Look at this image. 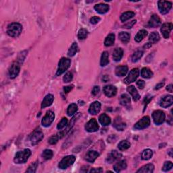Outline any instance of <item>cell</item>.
<instances>
[{"label":"cell","mask_w":173,"mask_h":173,"mask_svg":"<svg viewBox=\"0 0 173 173\" xmlns=\"http://www.w3.org/2000/svg\"><path fill=\"white\" fill-rule=\"evenodd\" d=\"M172 149H170V150H169V155H170V157H172Z\"/></svg>","instance_id":"6125c7cd"},{"label":"cell","mask_w":173,"mask_h":173,"mask_svg":"<svg viewBox=\"0 0 173 173\" xmlns=\"http://www.w3.org/2000/svg\"><path fill=\"white\" fill-rule=\"evenodd\" d=\"M87 35H88V31L85 28H81L79 30L78 33V38L80 40H83L85 38H87Z\"/></svg>","instance_id":"b9f144b4"},{"label":"cell","mask_w":173,"mask_h":173,"mask_svg":"<svg viewBox=\"0 0 173 173\" xmlns=\"http://www.w3.org/2000/svg\"><path fill=\"white\" fill-rule=\"evenodd\" d=\"M152 100V96L151 95H148L146 96L145 99H144V101H143V103H144V110H145V109L146 108L147 106H148V104H149V103L150 102V101Z\"/></svg>","instance_id":"681fc988"},{"label":"cell","mask_w":173,"mask_h":173,"mask_svg":"<svg viewBox=\"0 0 173 173\" xmlns=\"http://www.w3.org/2000/svg\"><path fill=\"white\" fill-rule=\"evenodd\" d=\"M173 103V97L171 95H165L164 97H162L159 102L160 106L162 108H166L168 107L172 106Z\"/></svg>","instance_id":"4fadbf2b"},{"label":"cell","mask_w":173,"mask_h":173,"mask_svg":"<svg viewBox=\"0 0 173 173\" xmlns=\"http://www.w3.org/2000/svg\"><path fill=\"white\" fill-rule=\"evenodd\" d=\"M172 166H173V164L171 162H170V161L166 162L164 164V166L162 167V170L164 172L169 171V170L172 169Z\"/></svg>","instance_id":"bcb514c9"},{"label":"cell","mask_w":173,"mask_h":173,"mask_svg":"<svg viewBox=\"0 0 173 173\" xmlns=\"http://www.w3.org/2000/svg\"><path fill=\"white\" fill-rule=\"evenodd\" d=\"M54 97L53 95L52 94H48L45 97L44 99H43L42 104H41V108H45L46 107L50 106L52 104V103L54 102Z\"/></svg>","instance_id":"44dd1931"},{"label":"cell","mask_w":173,"mask_h":173,"mask_svg":"<svg viewBox=\"0 0 173 173\" xmlns=\"http://www.w3.org/2000/svg\"><path fill=\"white\" fill-rule=\"evenodd\" d=\"M75 119H76V117H74V118H73V120H72V122H71V123H70V124H71V126L73 125V124H74V120H75ZM70 128H71V125H69V126H68V128H67V129H66V132H67V131H69V129H70Z\"/></svg>","instance_id":"91938a15"},{"label":"cell","mask_w":173,"mask_h":173,"mask_svg":"<svg viewBox=\"0 0 173 173\" xmlns=\"http://www.w3.org/2000/svg\"><path fill=\"white\" fill-rule=\"evenodd\" d=\"M120 103L122 106H126V105L131 103L130 96L127 94H122L120 97Z\"/></svg>","instance_id":"e575fe53"},{"label":"cell","mask_w":173,"mask_h":173,"mask_svg":"<svg viewBox=\"0 0 173 173\" xmlns=\"http://www.w3.org/2000/svg\"><path fill=\"white\" fill-rule=\"evenodd\" d=\"M85 129L89 133L96 132L99 129V125H98L97 120L95 119H92L87 122L85 125Z\"/></svg>","instance_id":"7c38bea8"},{"label":"cell","mask_w":173,"mask_h":173,"mask_svg":"<svg viewBox=\"0 0 173 173\" xmlns=\"http://www.w3.org/2000/svg\"><path fill=\"white\" fill-rule=\"evenodd\" d=\"M55 118V114L52 111H48L46 113L44 117L41 120V124L45 127H48L51 125V124L53 122Z\"/></svg>","instance_id":"ba28073f"},{"label":"cell","mask_w":173,"mask_h":173,"mask_svg":"<svg viewBox=\"0 0 173 173\" xmlns=\"http://www.w3.org/2000/svg\"><path fill=\"white\" fill-rule=\"evenodd\" d=\"M153 155V152L152 150L150 149H146V150H143V152L141 154V158L144 160H150Z\"/></svg>","instance_id":"836d02e7"},{"label":"cell","mask_w":173,"mask_h":173,"mask_svg":"<svg viewBox=\"0 0 173 173\" xmlns=\"http://www.w3.org/2000/svg\"><path fill=\"white\" fill-rule=\"evenodd\" d=\"M143 52L141 51V50H138V51H137L136 52H135V53L133 54V55L132 58H131L132 62H137V61H139V59L141 58L142 56H143Z\"/></svg>","instance_id":"60d3db41"},{"label":"cell","mask_w":173,"mask_h":173,"mask_svg":"<svg viewBox=\"0 0 173 173\" xmlns=\"http://www.w3.org/2000/svg\"><path fill=\"white\" fill-rule=\"evenodd\" d=\"M165 114L162 110H155L152 114V118L154 122L157 125H160L165 120Z\"/></svg>","instance_id":"5b68a950"},{"label":"cell","mask_w":173,"mask_h":173,"mask_svg":"<svg viewBox=\"0 0 173 173\" xmlns=\"http://www.w3.org/2000/svg\"><path fill=\"white\" fill-rule=\"evenodd\" d=\"M109 6L105 4H99L95 6L94 9L96 10V12L100 13L101 14H105L109 10Z\"/></svg>","instance_id":"603a6c76"},{"label":"cell","mask_w":173,"mask_h":173,"mask_svg":"<svg viewBox=\"0 0 173 173\" xmlns=\"http://www.w3.org/2000/svg\"><path fill=\"white\" fill-rule=\"evenodd\" d=\"M151 46H152V44H151L150 43H147V44L144 46V47H146V48H148V47H150Z\"/></svg>","instance_id":"94428289"},{"label":"cell","mask_w":173,"mask_h":173,"mask_svg":"<svg viewBox=\"0 0 173 173\" xmlns=\"http://www.w3.org/2000/svg\"><path fill=\"white\" fill-rule=\"evenodd\" d=\"M37 166H38V163H37V162H35L31 164L29 166V167H28V169L26 170V172H30V173L35 172Z\"/></svg>","instance_id":"f6af8a7d"},{"label":"cell","mask_w":173,"mask_h":173,"mask_svg":"<svg viewBox=\"0 0 173 173\" xmlns=\"http://www.w3.org/2000/svg\"><path fill=\"white\" fill-rule=\"evenodd\" d=\"M126 166H127V164H126V160H121L115 164V165L114 166V169L115 172H120L122 170H125Z\"/></svg>","instance_id":"cb8c5ba5"},{"label":"cell","mask_w":173,"mask_h":173,"mask_svg":"<svg viewBox=\"0 0 173 173\" xmlns=\"http://www.w3.org/2000/svg\"><path fill=\"white\" fill-rule=\"evenodd\" d=\"M115 41V35L114 34H109L108 36L106 37V39H105L104 41V45L106 46V47H109V46H112L114 45Z\"/></svg>","instance_id":"f546056e"},{"label":"cell","mask_w":173,"mask_h":173,"mask_svg":"<svg viewBox=\"0 0 173 173\" xmlns=\"http://www.w3.org/2000/svg\"><path fill=\"white\" fill-rule=\"evenodd\" d=\"M131 146V143L130 142H129L126 140H122L120 142L118 145V148H119V150L120 151H124L126 150H127Z\"/></svg>","instance_id":"74e56055"},{"label":"cell","mask_w":173,"mask_h":173,"mask_svg":"<svg viewBox=\"0 0 173 173\" xmlns=\"http://www.w3.org/2000/svg\"><path fill=\"white\" fill-rule=\"evenodd\" d=\"M122 157V154L119 153V152L116 150L112 151L111 153L108 154V157L106 158V161L108 162V163H112L114 162L119 160Z\"/></svg>","instance_id":"2e32d148"},{"label":"cell","mask_w":173,"mask_h":173,"mask_svg":"<svg viewBox=\"0 0 173 173\" xmlns=\"http://www.w3.org/2000/svg\"><path fill=\"white\" fill-rule=\"evenodd\" d=\"M141 76L143 78H150L153 76V73L150 69H149L148 68H143L141 70Z\"/></svg>","instance_id":"d590c367"},{"label":"cell","mask_w":173,"mask_h":173,"mask_svg":"<svg viewBox=\"0 0 173 173\" xmlns=\"http://www.w3.org/2000/svg\"><path fill=\"white\" fill-rule=\"evenodd\" d=\"M23 27L18 23H12L8 26L7 33L12 37H17L21 34Z\"/></svg>","instance_id":"7a4b0ae2"},{"label":"cell","mask_w":173,"mask_h":173,"mask_svg":"<svg viewBox=\"0 0 173 173\" xmlns=\"http://www.w3.org/2000/svg\"><path fill=\"white\" fill-rule=\"evenodd\" d=\"M20 71V65L18 62H16L11 65V66L9 68V76L10 78H16L17 76L18 75Z\"/></svg>","instance_id":"30bf717a"},{"label":"cell","mask_w":173,"mask_h":173,"mask_svg":"<svg viewBox=\"0 0 173 173\" xmlns=\"http://www.w3.org/2000/svg\"><path fill=\"white\" fill-rule=\"evenodd\" d=\"M173 87H172V85L170 84L169 85H168L167 87H166V90H167L168 91L170 92V93H172V92L173 91Z\"/></svg>","instance_id":"680465c9"},{"label":"cell","mask_w":173,"mask_h":173,"mask_svg":"<svg viewBox=\"0 0 173 173\" xmlns=\"http://www.w3.org/2000/svg\"><path fill=\"white\" fill-rule=\"evenodd\" d=\"M160 39V35L158 34L157 32H153L150 34V37H149V41L151 44L152 43H156L157 42H158Z\"/></svg>","instance_id":"d6a6232c"},{"label":"cell","mask_w":173,"mask_h":173,"mask_svg":"<svg viewBox=\"0 0 173 173\" xmlns=\"http://www.w3.org/2000/svg\"><path fill=\"white\" fill-rule=\"evenodd\" d=\"M103 169L102 168H93L90 170V172H102Z\"/></svg>","instance_id":"9f6ffc18"},{"label":"cell","mask_w":173,"mask_h":173,"mask_svg":"<svg viewBox=\"0 0 173 173\" xmlns=\"http://www.w3.org/2000/svg\"><path fill=\"white\" fill-rule=\"evenodd\" d=\"M135 13L133 12H126L123 13L120 16V20H121L122 22H126V20H128L131 18H133V16H135Z\"/></svg>","instance_id":"f35d334b"},{"label":"cell","mask_w":173,"mask_h":173,"mask_svg":"<svg viewBox=\"0 0 173 173\" xmlns=\"http://www.w3.org/2000/svg\"><path fill=\"white\" fill-rule=\"evenodd\" d=\"M76 160V157L74 155H67L64 157L58 164V167L61 169H66L69 166L73 165Z\"/></svg>","instance_id":"277c9868"},{"label":"cell","mask_w":173,"mask_h":173,"mask_svg":"<svg viewBox=\"0 0 173 173\" xmlns=\"http://www.w3.org/2000/svg\"><path fill=\"white\" fill-rule=\"evenodd\" d=\"M139 71L138 68H133L132 71H131L130 73H129V75L127 76L125 79L124 80V83L126 84H130V83L134 82L136 80L138 76H139Z\"/></svg>","instance_id":"8fae6325"},{"label":"cell","mask_w":173,"mask_h":173,"mask_svg":"<svg viewBox=\"0 0 173 173\" xmlns=\"http://www.w3.org/2000/svg\"><path fill=\"white\" fill-rule=\"evenodd\" d=\"M109 63V54L108 52H104L101 57L100 64L102 66H106Z\"/></svg>","instance_id":"f1b7e54d"},{"label":"cell","mask_w":173,"mask_h":173,"mask_svg":"<svg viewBox=\"0 0 173 173\" xmlns=\"http://www.w3.org/2000/svg\"><path fill=\"white\" fill-rule=\"evenodd\" d=\"M127 91L131 94L133 100H134L135 102H137V101L139 100L140 99V97H141L136 88H135L133 85H131V86L127 87Z\"/></svg>","instance_id":"7402d4cb"},{"label":"cell","mask_w":173,"mask_h":173,"mask_svg":"<svg viewBox=\"0 0 173 173\" xmlns=\"http://www.w3.org/2000/svg\"><path fill=\"white\" fill-rule=\"evenodd\" d=\"M164 85V83L163 82V83H159V84H157L156 86H155V90H157V89H160V88H162V87Z\"/></svg>","instance_id":"6f0895ef"},{"label":"cell","mask_w":173,"mask_h":173,"mask_svg":"<svg viewBox=\"0 0 173 173\" xmlns=\"http://www.w3.org/2000/svg\"><path fill=\"white\" fill-rule=\"evenodd\" d=\"M150 124V119L148 116H145L142 118L141 120H139L136 124H135L134 129L137 130H141V129H145L148 127Z\"/></svg>","instance_id":"52a82bcc"},{"label":"cell","mask_w":173,"mask_h":173,"mask_svg":"<svg viewBox=\"0 0 173 173\" xmlns=\"http://www.w3.org/2000/svg\"><path fill=\"white\" fill-rule=\"evenodd\" d=\"M73 78V75L71 73H67L65 74L64 78H63V80H64V83H69L71 82Z\"/></svg>","instance_id":"c3c4849f"},{"label":"cell","mask_w":173,"mask_h":173,"mask_svg":"<svg viewBox=\"0 0 173 173\" xmlns=\"http://www.w3.org/2000/svg\"><path fill=\"white\" fill-rule=\"evenodd\" d=\"M99 121L103 126H108L111 123V119L106 114H102L99 117Z\"/></svg>","instance_id":"4316f807"},{"label":"cell","mask_w":173,"mask_h":173,"mask_svg":"<svg viewBox=\"0 0 173 173\" xmlns=\"http://www.w3.org/2000/svg\"><path fill=\"white\" fill-rule=\"evenodd\" d=\"M145 82H144L143 80H139L137 82V87H139L140 89H143L144 88V87H145Z\"/></svg>","instance_id":"816d5d0a"},{"label":"cell","mask_w":173,"mask_h":173,"mask_svg":"<svg viewBox=\"0 0 173 173\" xmlns=\"http://www.w3.org/2000/svg\"><path fill=\"white\" fill-rule=\"evenodd\" d=\"M60 139V137H59L58 134L53 135V136H52L51 137L49 138V143L51 144V145H54V144H56L57 142L58 141V140Z\"/></svg>","instance_id":"7dc6e473"},{"label":"cell","mask_w":173,"mask_h":173,"mask_svg":"<svg viewBox=\"0 0 173 173\" xmlns=\"http://www.w3.org/2000/svg\"><path fill=\"white\" fill-rule=\"evenodd\" d=\"M113 126L116 129H117L118 131H124V129L126 128V124L124 122L122 119L120 117L116 118L114 121Z\"/></svg>","instance_id":"e0dca14e"},{"label":"cell","mask_w":173,"mask_h":173,"mask_svg":"<svg viewBox=\"0 0 173 173\" xmlns=\"http://www.w3.org/2000/svg\"><path fill=\"white\" fill-rule=\"evenodd\" d=\"M101 20V18L97 16H93L90 19V23L92 25H96Z\"/></svg>","instance_id":"f907efd6"},{"label":"cell","mask_w":173,"mask_h":173,"mask_svg":"<svg viewBox=\"0 0 173 173\" xmlns=\"http://www.w3.org/2000/svg\"><path fill=\"white\" fill-rule=\"evenodd\" d=\"M71 60H69L68 58H61V60L58 63V70H57L56 75L60 76L64 73L65 71H66L68 69L70 66H71Z\"/></svg>","instance_id":"3957f363"},{"label":"cell","mask_w":173,"mask_h":173,"mask_svg":"<svg viewBox=\"0 0 173 173\" xmlns=\"http://www.w3.org/2000/svg\"><path fill=\"white\" fill-rule=\"evenodd\" d=\"M147 35H148V31L146 30H141L137 32L135 37V40L138 43L141 42Z\"/></svg>","instance_id":"4dcf8cb0"},{"label":"cell","mask_w":173,"mask_h":173,"mask_svg":"<svg viewBox=\"0 0 173 173\" xmlns=\"http://www.w3.org/2000/svg\"><path fill=\"white\" fill-rule=\"evenodd\" d=\"M101 109V104L96 101V102H94L93 103L90 105L89 108V112L91 114L95 115L100 112Z\"/></svg>","instance_id":"ffe728a7"},{"label":"cell","mask_w":173,"mask_h":173,"mask_svg":"<svg viewBox=\"0 0 173 173\" xmlns=\"http://www.w3.org/2000/svg\"><path fill=\"white\" fill-rule=\"evenodd\" d=\"M78 110V106L76 104H71L69 105V106L68 107L67 109V114L71 117V116H73L76 112V111Z\"/></svg>","instance_id":"8d00e7d4"},{"label":"cell","mask_w":173,"mask_h":173,"mask_svg":"<svg viewBox=\"0 0 173 173\" xmlns=\"http://www.w3.org/2000/svg\"><path fill=\"white\" fill-rule=\"evenodd\" d=\"M100 154L94 150H89L85 155V160L89 162L93 163L96 159L99 157Z\"/></svg>","instance_id":"ac0fdd59"},{"label":"cell","mask_w":173,"mask_h":173,"mask_svg":"<svg viewBox=\"0 0 173 173\" xmlns=\"http://www.w3.org/2000/svg\"><path fill=\"white\" fill-rule=\"evenodd\" d=\"M44 137V135L40 129H37L32 133L30 136V142L32 145H37L39 142H40Z\"/></svg>","instance_id":"8992f818"},{"label":"cell","mask_w":173,"mask_h":173,"mask_svg":"<svg viewBox=\"0 0 173 173\" xmlns=\"http://www.w3.org/2000/svg\"><path fill=\"white\" fill-rule=\"evenodd\" d=\"M68 124V120L66 118H63V119L61 120V121L59 122L58 125H57V129L58 130H61V129H64V127L67 126Z\"/></svg>","instance_id":"ee69618b"},{"label":"cell","mask_w":173,"mask_h":173,"mask_svg":"<svg viewBox=\"0 0 173 173\" xmlns=\"http://www.w3.org/2000/svg\"><path fill=\"white\" fill-rule=\"evenodd\" d=\"M128 72V67L126 66H119L115 70V73L118 76H125Z\"/></svg>","instance_id":"d4e9b609"},{"label":"cell","mask_w":173,"mask_h":173,"mask_svg":"<svg viewBox=\"0 0 173 173\" xmlns=\"http://www.w3.org/2000/svg\"><path fill=\"white\" fill-rule=\"evenodd\" d=\"M172 8V3L166 1H158V9L162 14H166L169 12Z\"/></svg>","instance_id":"9c48e42d"},{"label":"cell","mask_w":173,"mask_h":173,"mask_svg":"<svg viewBox=\"0 0 173 173\" xmlns=\"http://www.w3.org/2000/svg\"><path fill=\"white\" fill-rule=\"evenodd\" d=\"M119 37L120 39V40L122 41L123 43H128L129 42V41H130V34L128 33V32H120L119 35Z\"/></svg>","instance_id":"1f68e13d"},{"label":"cell","mask_w":173,"mask_h":173,"mask_svg":"<svg viewBox=\"0 0 173 173\" xmlns=\"http://www.w3.org/2000/svg\"><path fill=\"white\" fill-rule=\"evenodd\" d=\"M53 152L51 150H45L43 151L42 156L45 160H49L53 157Z\"/></svg>","instance_id":"7bdbcfd3"},{"label":"cell","mask_w":173,"mask_h":173,"mask_svg":"<svg viewBox=\"0 0 173 173\" xmlns=\"http://www.w3.org/2000/svg\"><path fill=\"white\" fill-rule=\"evenodd\" d=\"M172 29V23H164L162 26L160 31L162 34L163 37L165 39H168L170 36V33Z\"/></svg>","instance_id":"9a60e30c"},{"label":"cell","mask_w":173,"mask_h":173,"mask_svg":"<svg viewBox=\"0 0 173 173\" xmlns=\"http://www.w3.org/2000/svg\"><path fill=\"white\" fill-rule=\"evenodd\" d=\"M78 52V45L76 43H73V45H71V48H70L68 52V56L69 57H73Z\"/></svg>","instance_id":"ab89813d"},{"label":"cell","mask_w":173,"mask_h":173,"mask_svg":"<svg viewBox=\"0 0 173 173\" xmlns=\"http://www.w3.org/2000/svg\"><path fill=\"white\" fill-rule=\"evenodd\" d=\"M154 170V166L152 164H148L143 166L139 170H138L137 172H143V173H152Z\"/></svg>","instance_id":"83f0119b"},{"label":"cell","mask_w":173,"mask_h":173,"mask_svg":"<svg viewBox=\"0 0 173 173\" xmlns=\"http://www.w3.org/2000/svg\"><path fill=\"white\" fill-rule=\"evenodd\" d=\"M73 89V85H71V86H65V87H64V88H63L64 93H68V92L71 91Z\"/></svg>","instance_id":"11a10c76"},{"label":"cell","mask_w":173,"mask_h":173,"mask_svg":"<svg viewBox=\"0 0 173 173\" xmlns=\"http://www.w3.org/2000/svg\"><path fill=\"white\" fill-rule=\"evenodd\" d=\"M31 155V152L28 149H25L23 151H19L15 155L14 162L16 164H23L28 160Z\"/></svg>","instance_id":"6da1fadb"},{"label":"cell","mask_w":173,"mask_h":173,"mask_svg":"<svg viewBox=\"0 0 173 173\" xmlns=\"http://www.w3.org/2000/svg\"><path fill=\"white\" fill-rule=\"evenodd\" d=\"M123 56V50L121 48H117L113 52V59L116 62H119Z\"/></svg>","instance_id":"484cf974"},{"label":"cell","mask_w":173,"mask_h":173,"mask_svg":"<svg viewBox=\"0 0 173 173\" xmlns=\"http://www.w3.org/2000/svg\"><path fill=\"white\" fill-rule=\"evenodd\" d=\"M103 91H104L105 95L108 97H114V96H115L117 93V87L111 85L105 86L104 87V89H103Z\"/></svg>","instance_id":"5bb4252c"},{"label":"cell","mask_w":173,"mask_h":173,"mask_svg":"<svg viewBox=\"0 0 173 173\" xmlns=\"http://www.w3.org/2000/svg\"><path fill=\"white\" fill-rule=\"evenodd\" d=\"M136 22L137 21L135 20H134L131 21V22H130V23H128L127 24H126V25L123 26V28H132L133 26L134 25L135 23H136Z\"/></svg>","instance_id":"f5cc1de1"},{"label":"cell","mask_w":173,"mask_h":173,"mask_svg":"<svg viewBox=\"0 0 173 173\" xmlns=\"http://www.w3.org/2000/svg\"><path fill=\"white\" fill-rule=\"evenodd\" d=\"M161 24V20L156 14H154L151 16L150 20L148 22V27L155 28L157 27Z\"/></svg>","instance_id":"d6986e66"},{"label":"cell","mask_w":173,"mask_h":173,"mask_svg":"<svg viewBox=\"0 0 173 173\" xmlns=\"http://www.w3.org/2000/svg\"><path fill=\"white\" fill-rule=\"evenodd\" d=\"M100 91V87L99 86H95L92 89V94H93V95H97L98 93H99V92Z\"/></svg>","instance_id":"db71d44e"}]
</instances>
